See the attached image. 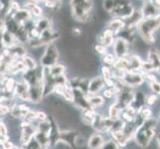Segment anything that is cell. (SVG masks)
<instances>
[{"label": "cell", "instance_id": "obj_1", "mask_svg": "<svg viewBox=\"0 0 160 149\" xmlns=\"http://www.w3.org/2000/svg\"><path fill=\"white\" fill-rule=\"evenodd\" d=\"M157 126V120L155 118L146 119L142 125L137 127L134 133V141L141 148H145L149 145L152 138L155 136V128Z\"/></svg>", "mask_w": 160, "mask_h": 149}, {"label": "cell", "instance_id": "obj_2", "mask_svg": "<svg viewBox=\"0 0 160 149\" xmlns=\"http://www.w3.org/2000/svg\"><path fill=\"white\" fill-rule=\"evenodd\" d=\"M72 14L79 23H87L90 20V13L93 8L92 0H71Z\"/></svg>", "mask_w": 160, "mask_h": 149}, {"label": "cell", "instance_id": "obj_3", "mask_svg": "<svg viewBox=\"0 0 160 149\" xmlns=\"http://www.w3.org/2000/svg\"><path fill=\"white\" fill-rule=\"evenodd\" d=\"M160 28V16L154 18H144L140 24L136 27L137 32L139 33L142 40L146 44H153L155 42V38L153 33Z\"/></svg>", "mask_w": 160, "mask_h": 149}, {"label": "cell", "instance_id": "obj_4", "mask_svg": "<svg viewBox=\"0 0 160 149\" xmlns=\"http://www.w3.org/2000/svg\"><path fill=\"white\" fill-rule=\"evenodd\" d=\"M59 37H60V33L52 27V28H49L42 32L38 39L30 40L28 44L32 48H40L42 46H48L49 44H52L54 41L58 40Z\"/></svg>", "mask_w": 160, "mask_h": 149}, {"label": "cell", "instance_id": "obj_5", "mask_svg": "<svg viewBox=\"0 0 160 149\" xmlns=\"http://www.w3.org/2000/svg\"><path fill=\"white\" fill-rule=\"evenodd\" d=\"M59 50L54 43L46 46L44 54L40 58V65L44 68H51L54 65L58 64L59 60Z\"/></svg>", "mask_w": 160, "mask_h": 149}, {"label": "cell", "instance_id": "obj_6", "mask_svg": "<svg viewBox=\"0 0 160 149\" xmlns=\"http://www.w3.org/2000/svg\"><path fill=\"white\" fill-rule=\"evenodd\" d=\"M114 123L115 120L110 118L109 117H103V115L100 113H97L92 126L97 132H101V133L109 132L110 133L113 129Z\"/></svg>", "mask_w": 160, "mask_h": 149}, {"label": "cell", "instance_id": "obj_7", "mask_svg": "<svg viewBox=\"0 0 160 149\" xmlns=\"http://www.w3.org/2000/svg\"><path fill=\"white\" fill-rule=\"evenodd\" d=\"M36 132H37V125L34 126L32 124V122H28V121L22 120L21 137H20L21 144L23 146L28 144L32 139H34V137L36 135Z\"/></svg>", "mask_w": 160, "mask_h": 149}, {"label": "cell", "instance_id": "obj_8", "mask_svg": "<svg viewBox=\"0 0 160 149\" xmlns=\"http://www.w3.org/2000/svg\"><path fill=\"white\" fill-rule=\"evenodd\" d=\"M129 45L130 44L124 40L123 38L117 37L113 44V55L117 59L125 58L128 56L129 52Z\"/></svg>", "mask_w": 160, "mask_h": 149}, {"label": "cell", "instance_id": "obj_9", "mask_svg": "<svg viewBox=\"0 0 160 149\" xmlns=\"http://www.w3.org/2000/svg\"><path fill=\"white\" fill-rule=\"evenodd\" d=\"M121 81L125 85H128L131 87H134L141 86L145 80L141 72H126V73H124Z\"/></svg>", "mask_w": 160, "mask_h": 149}, {"label": "cell", "instance_id": "obj_10", "mask_svg": "<svg viewBox=\"0 0 160 149\" xmlns=\"http://www.w3.org/2000/svg\"><path fill=\"white\" fill-rule=\"evenodd\" d=\"M73 92H74V102H73L75 103V106L77 107L80 108L82 112V110L92 108V106L89 101V96H88L86 92H82L79 89L73 90Z\"/></svg>", "mask_w": 160, "mask_h": 149}, {"label": "cell", "instance_id": "obj_11", "mask_svg": "<svg viewBox=\"0 0 160 149\" xmlns=\"http://www.w3.org/2000/svg\"><path fill=\"white\" fill-rule=\"evenodd\" d=\"M140 10L144 18H154L160 16V8L154 2V0H144Z\"/></svg>", "mask_w": 160, "mask_h": 149}, {"label": "cell", "instance_id": "obj_12", "mask_svg": "<svg viewBox=\"0 0 160 149\" xmlns=\"http://www.w3.org/2000/svg\"><path fill=\"white\" fill-rule=\"evenodd\" d=\"M14 95L24 102H30V92H29V85L25 81L16 82Z\"/></svg>", "mask_w": 160, "mask_h": 149}, {"label": "cell", "instance_id": "obj_13", "mask_svg": "<svg viewBox=\"0 0 160 149\" xmlns=\"http://www.w3.org/2000/svg\"><path fill=\"white\" fill-rule=\"evenodd\" d=\"M79 136V132L77 130H63L60 134V142H63L70 147H76V140Z\"/></svg>", "mask_w": 160, "mask_h": 149}, {"label": "cell", "instance_id": "obj_14", "mask_svg": "<svg viewBox=\"0 0 160 149\" xmlns=\"http://www.w3.org/2000/svg\"><path fill=\"white\" fill-rule=\"evenodd\" d=\"M106 143V140H104L103 135L101 133V132H95L92 133L90 138L88 139V148L89 149H102V146Z\"/></svg>", "mask_w": 160, "mask_h": 149}, {"label": "cell", "instance_id": "obj_15", "mask_svg": "<svg viewBox=\"0 0 160 149\" xmlns=\"http://www.w3.org/2000/svg\"><path fill=\"white\" fill-rule=\"evenodd\" d=\"M104 85H106V82H104V79L102 78V76H98V77H95V78H92L90 81L88 96L97 95V93L104 87Z\"/></svg>", "mask_w": 160, "mask_h": 149}, {"label": "cell", "instance_id": "obj_16", "mask_svg": "<svg viewBox=\"0 0 160 149\" xmlns=\"http://www.w3.org/2000/svg\"><path fill=\"white\" fill-rule=\"evenodd\" d=\"M30 110H31L30 107H27L26 104H15V106L11 108L10 114H11V117L14 118L24 120Z\"/></svg>", "mask_w": 160, "mask_h": 149}, {"label": "cell", "instance_id": "obj_17", "mask_svg": "<svg viewBox=\"0 0 160 149\" xmlns=\"http://www.w3.org/2000/svg\"><path fill=\"white\" fill-rule=\"evenodd\" d=\"M115 35L117 34H115L112 30L107 28L100 36H98V42H100L101 44H102L103 46L108 47V48L112 47L114 44L115 38H117V37H114Z\"/></svg>", "mask_w": 160, "mask_h": 149}, {"label": "cell", "instance_id": "obj_18", "mask_svg": "<svg viewBox=\"0 0 160 149\" xmlns=\"http://www.w3.org/2000/svg\"><path fill=\"white\" fill-rule=\"evenodd\" d=\"M143 19H144V16H143L142 11L135 9L131 16H129L128 18L123 19V20L125 22L126 27H129V28H136Z\"/></svg>", "mask_w": 160, "mask_h": 149}, {"label": "cell", "instance_id": "obj_19", "mask_svg": "<svg viewBox=\"0 0 160 149\" xmlns=\"http://www.w3.org/2000/svg\"><path fill=\"white\" fill-rule=\"evenodd\" d=\"M130 0H103V8L108 13H110L112 10L122 7L124 5H129Z\"/></svg>", "mask_w": 160, "mask_h": 149}, {"label": "cell", "instance_id": "obj_20", "mask_svg": "<svg viewBox=\"0 0 160 149\" xmlns=\"http://www.w3.org/2000/svg\"><path fill=\"white\" fill-rule=\"evenodd\" d=\"M13 17L20 25L25 26L28 22L31 21L33 16L31 15V13L26 8H23V9H20L19 11H17L16 13H14Z\"/></svg>", "mask_w": 160, "mask_h": 149}, {"label": "cell", "instance_id": "obj_21", "mask_svg": "<svg viewBox=\"0 0 160 149\" xmlns=\"http://www.w3.org/2000/svg\"><path fill=\"white\" fill-rule=\"evenodd\" d=\"M112 136V139L118 143L119 147H124L130 141V138L125 134V132L121 129V130H113L110 132Z\"/></svg>", "mask_w": 160, "mask_h": 149}, {"label": "cell", "instance_id": "obj_22", "mask_svg": "<svg viewBox=\"0 0 160 149\" xmlns=\"http://www.w3.org/2000/svg\"><path fill=\"white\" fill-rule=\"evenodd\" d=\"M1 43H2V46L4 47V49H10L13 46L19 44V41L17 40V38H16L12 33H10L9 31H6L4 34H2Z\"/></svg>", "mask_w": 160, "mask_h": 149}, {"label": "cell", "instance_id": "obj_23", "mask_svg": "<svg viewBox=\"0 0 160 149\" xmlns=\"http://www.w3.org/2000/svg\"><path fill=\"white\" fill-rule=\"evenodd\" d=\"M148 61L152 64L154 71H156L158 74H160V53L156 49H150L148 52Z\"/></svg>", "mask_w": 160, "mask_h": 149}, {"label": "cell", "instance_id": "obj_24", "mask_svg": "<svg viewBox=\"0 0 160 149\" xmlns=\"http://www.w3.org/2000/svg\"><path fill=\"white\" fill-rule=\"evenodd\" d=\"M146 103H147V97H146V96L144 95V93H143L142 92H140V91L139 92H135L134 99H133V102H132L131 106L139 112V110L143 107H145Z\"/></svg>", "mask_w": 160, "mask_h": 149}, {"label": "cell", "instance_id": "obj_25", "mask_svg": "<svg viewBox=\"0 0 160 149\" xmlns=\"http://www.w3.org/2000/svg\"><path fill=\"white\" fill-rule=\"evenodd\" d=\"M128 62H129V70L130 72H139L141 70V66L143 61L140 59L139 56L134 54H131L128 56Z\"/></svg>", "mask_w": 160, "mask_h": 149}, {"label": "cell", "instance_id": "obj_26", "mask_svg": "<svg viewBox=\"0 0 160 149\" xmlns=\"http://www.w3.org/2000/svg\"><path fill=\"white\" fill-rule=\"evenodd\" d=\"M10 52V56H12L16 59H23L27 55V50L24 47L23 44H17V45L13 46L12 48L8 49Z\"/></svg>", "mask_w": 160, "mask_h": 149}, {"label": "cell", "instance_id": "obj_27", "mask_svg": "<svg viewBox=\"0 0 160 149\" xmlns=\"http://www.w3.org/2000/svg\"><path fill=\"white\" fill-rule=\"evenodd\" d=\"M97 115V112L93 107L90 109H86L82 112V122L86 124V125H92L93 122V119H95Z\"/></svg>", "mask_w": 160, "mask_h": 149}, {"label": "cell", "instance_id": "obj_28", "mask_svg": "<svg viewBox=\"0 0 160 149\" xmlns=\"http://www.w3.org/2000/svg\"><path fill=\"white\" fill-rule=\"evenodd\" d=\"M25 8L29 11L33 17L38 18V19L42 18V16H43V9L37 3L31 2V1L30 2H27L25 4Z\"/></svg>", "mask_w": 160, "mask_h": 149}, {"label": "cell", "instance_id": "obj_29", "mask_svg": "<svg viewBox=\"0 0 160 149\" xmlns=\"http://www.w3.org/2000/svg\"><path fill=\"white\" fill-rule=\"evenodd\" d=\"M134 28H129V27H124L120 32L118 33V37L123 38L124 40L128 41L129 44H132L135 41V34H134Z\"/></svg>", "mask_w": 160, "mask_h": 149}, {"label": "cell", "instance_id": "obj_30", "mask_svg": "<svg viewBox=\"0 0 160 149\" xmlns=\"http://www.w3.org/2000/svg\"><path fill=\"white\" fill-rule=\"evenodd\" d=\"M124 27H125V22L123 19H120V18H115V19L110 20L108 24V28L112 30L117 35L118 32H120L124 28Z\"/></svg>", "mask_w": 160, "mask_h": 149}, {"label": "cell", "instance_id": "obj_31", "mask_svg": "<svg viewBox=\"0 0 160 149\" xmlns=\"http://www.w3.org/2000/svg\"><path fill=\"white\" fill-rule=\"evenodd\" d=\"M2 77H3V78H2V82H1L2 92H14L16 82L12 78H9L8 76H2Z\"/></svg>", "mask_w": 160, "mask_h": 149}, {"label": "cell", "instance_id": "obj_32", "mask_svg": "<svg viewBox=\"0 0 160 149\" xmlns=\"http://www.w3.org/2000/svg\"><path fill=\"white\" fill-rule=\"evenodd\" d=\"M34 25L37 28V30L39 31L40 33H42V32H44V31L49 29V28H52V21L49 18L42 17V18L38 19L34 23Z\"/></svg>", "mask_w": 160, "mask_h": 149}, {"label": "cell", "instance_id": "obj_33", "mask_svg": "<svg viewBox=\"0 0 160 149\" xmlns=\"http://www.w3.org/2000/svg\"><path fill=\"white\" fill-rule=\"evenodd\" d=\"M49 71H50V74L54 77V78H58L60 76L65 75L66 67L62 64H56V65H54L53 67L49 68Z\"/></svg>", "mask_w": 160, "mask_h": 149}, {"label": "cell", "instance_id": "obj_34", "mask_svg": "<svg viewBox=\"0 0 160 149\" xmlns=\"http://www.w3.org/2000/svg\"><path fill=\"white\" fill-rule=\"evenodd\" d=\"M121 113H122V110H121L115 103H112V106H110V107L108 109V117L110 118H112L113 120L120 119Z\"/></svg>", "mask_w": 160, "mask_h": 149}, {"label": "cell", "instance_id": "obj_35", "mask_svg": "<svg viewBox=\"0 0 160 149\" xmlns=\"http://www.w3.org/2000/svg\"><path fill=\"white\" fill-rule=\"evenodd\" d=\"M89 101L92 107H101L103 104L104 102V99L102 96H98V95H92V96H89Z\"/></svg>", "mask_w": 160, "mask_h": 149}, {"label": "cell", "instance_id": "obj_36", "mask_svg": "<svg viewBox=\"0 0 160 149\" xmlns=\"http://www.w3.org/2000/svg\"><path fill=\"white\" fill-rule=\"evenodd\" d=\"M21 60L23 61V63H24L27 70H34V69H36L38 67V65L35 62V60L33 59L32 57L28 56V55H26V56L23 59H21Z\"/></svg>", "mask_w": 160, "mask_h": 149}, {"label": "cell", "instance_id": "obj_37", "mask_svg": "<svg viewBox=\"0 0 160 149\" xmlns=\"http://www.w3.org/2000/svg\"><path fill=\"white\" fill-rule=\"evenodd\" d=\"M115 61H117V58H115L113 54H110V53H108L106 56H103L102 58L103 64L108 66V67H112L115 63Z\"/></svg>", "mask_w": 160, "mask_h": 149}, {"label": "cell", "instance_id": "obj_38", "mask_svg": "<svg viewBox=\"0 0 160 149\" xmlns=\"http://www.w3.org/2000/svg\"><path fill=\"white\" fill-rule=\"evenodd\" d=\"M138 113H139L145 120H146V119H149V118L152 117V110H151L149 107H143L139 110V112H138Z\"/></svg>", "mask_w": 160, "mask_h": 149}, {"label": "cell", "instance_id": "obj_39", "mask_svg": "<svg viewBox=\"0 0 160 149\" xmlns=\"http://www.w3.org/2000/svg\"><path fill=\"white\" fill-rule=\"evenodd\" d=\"M95 51L98 55L106 56V55L108 54V47L103 46L102 44H101V43H98V44H96V45H95Z\"/></svg>", "mask_w": 160, "mask_h": 149}, {"label": "cell", "instance_id": "obj_40", "mask_svg": "<svg viewBox=\"0 0 160 149\" xmlns=\"http://www.w3.org/2000/svg\"><path fill=\"white\" fill-rule=\"evenodd\" d=\"M153 71H154V68H153L152 64L149 62V61H147V62H143V63H142L141 70H140L141 73H152Z\"/></svg>", "mask_w": 160, "mask_h": 149}, {"label": "cell", "instance_id": "obj_41", "mask_svg": "<svg viewBox=\"0 0 160 149\" xmlns=\"http://www.w3.org/2000/svg\"><path fill=\"white\" fill-rule=\"evenodd\" d=\"M0 134H1V140H5V139H8V129H7V126L4 122L0 123Z\"/></svg>", "mask_w": 160, "mask_h": 149}, {"label": "cell", "instance_id": "obj_42", "mask_svg": "<svg viewBox=\"0 0 160 149\" xmlns=\"http://www.w3.org/2000/svg\"><path fill=\"white\" fill-rule=\"evenodd\" d=\"M102 149H119V145L112 139V140L106 141Z\"/></svg>", "mask_w": 160, "mask_h": 149}, {"label": "cell", "instance_id": "obj_43", "mask_svg": "<svg viewBox=\"0 0 160 149\" xmlns=\"http://www.w3.org/2000/svg\"><path fill=\"white\" fill-rule=\"evenodd\" d=\"M25 149H43L42 148V146L38 143V141L34 138V139H32L28 144L27 145H25V146H23Z\"/></svg>", "mask_w": 160, "mask_h": 149}, {"label": "cell", "instance_id": "obj_44", "mask_svg": "<svg viewBox=\"0 0 160 149\" xmlns=\"http://www.w3.org/2000/svg\"><path fill=\"white\" fill-rule=\"evenodd\" d=\"M151 91L155 93V95H160V82H152L149 84Z\"/></svg>", "mask_w": 160, "mask_h": 149}, {"label": "cell", "instance_id": "obj_45", "mask_svg": "<svg viewBox=\"0 0 160 149\" xmlns=\"http://www.w3.org/2000/svg\"><path fill=\"white\" fill-rule=\"evenodd\" d=\"M1 146L3 149H14L16 146L13 144L12 141H10L9 139L1 140Z\"/></svg>", "mask_w": 160, "mask_h": 149}, {"label": "cell", "instance_id": "obj_46", "mask_svg": "<svg viewBox=\"0 0 160 149\" xmlns=\"http://www.w3.org/2000/svg\"><path fill=\"white\" fill-rule=\"evenodd\" d=\"M103 97L107 98H112L113 97H115V93L112 87H108V89H106L103 91Z\"/></svg>", "mask_w": 160, "mask_h": 149}, {"label": "cell", "instance_id": "obj_47", "mask_svg": "<svg viewBox=\"0 0 160 149\" xmlns=\"http://www.w3.org/2000/svg\"><path fill=\"white\" fill-rule=\"evenodd\" d=\"M158 101V97L155 93H153V95H150L147 97V104L148 106H153V104H155Z\"/></svg>", "mask_w": 160, "mask_h": 149}, {"label": "cell", "instance_id": "obj_48", "mask_svg": "<svg viewBox=\"0 0 160 149\" xmlns=\"http://www.w3.org/2000/svg\"><path fill=\"white\" fill-rule=\"evenodd\" d=\"M48 119V117L45 112H36V120H38L40 122V121H45Z\"/></svg>", "mask_w": 160, "mask_h": 149}, {"label": "cell", "instance_id": "obj_49", "mask_svg": "<svg viewBox=\"0 0 160 149\" xmlns=\"http://www.w3.org/2000/svg\"><path fill=\"white\" fill-rule=\"evenodd\" d=\"M11 112V108L5 104H1V115H6Z\"/></svg>", "mask_w": 160, "mask_h": 149}, {"label": "cell", "instance_id": "obj_50", "mask_svg": "<svg viewBox=\"0 0 160 149\" xmlns=\"http://www.w3.org/2000/svg\"><path fill=\"white\" fill-rule=\"evenodd\" d=\"M81 34H82V30L80 28H78V27H74L73 28V35L76 37H79Z\"/></svg>", "mask_w": 160, "mask_h": 149}, {"label": "cell", "instance_id": "obj_51", "mask_svg": "<svg viewBox=\"0 0 160 149\" xmlns=\"http://www.w3.org/2000/svg\"><path fill=\"white\" fill-rule=\"evenodd\" d=\"M51 1H53L54 4L56 5V11L62 7V0H51Z\"/></svg>", "mask_w": 160, "mask_h": 149}, {"label": "cell", "instance_id": "obj_52", "mask_svg": "<svg viewBox=\"0 0 160 149\" xmlns=\"http://www.w3.org/2000/svg\"><path fill=\"white\" fill-rule=\"evenodd\" d=\"M157 148L160 149V133L157 135Z\"/></svg>", "mask_w": 160, "mask_h": 149}, {"label": "cell", "instance_id": "obj_53", "mask_svg": "<svg viewBox=\"0 0 160 149\" xmlns=\"http://www.w3.org/2000/svg\"><path fill=\"white\" fill-rule=\"evenodd\" d=\"M31 2H34V3H40V2H45L46 0H30Z\"/></svg>", "mask_w": 160, "mask_h": 149}, {"label": "cell", "instance_id": "obj_54", "mask_svg": "<svg viewBox=\"0 0 160 149\" xmlns=\"http://www.w3.org/2000/svg\"><path fill=\"white\" fill-rule=\"evenodd\" d=\"M154 2H155L156 3V5H157V6L160 8V0H154Z\"/></svg>", "mask_w": 160, "mask_h": 149}, {"label": "cell", "instance_id": "obj_55", "mask_svg": "<svg viewBox=\"0 0 160 149\" xmlns=\"http://www.w3.org/2000/svg\"></svg>", "mask_w": 160, "mask_h": 149}]
</instances>
